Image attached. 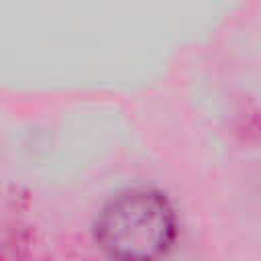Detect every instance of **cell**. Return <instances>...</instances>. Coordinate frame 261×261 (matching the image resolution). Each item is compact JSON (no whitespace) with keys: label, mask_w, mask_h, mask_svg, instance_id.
Instances as JSON below:
<instances>
[{"label":"cell","mask_w":261,"mask_h":261,"mask_svg":"<svg viewBox=\"0 0 261 261\" xmlns=\"http://www.w3.org/2000/svg\"><path fill=\"white\" fill-rule=\"evenodd\" d=\"M94 232L112 261H159L175 239V214L157 190L133 188L106 202Z\"/></svg>","instance_id":"1"}]
</instances>
